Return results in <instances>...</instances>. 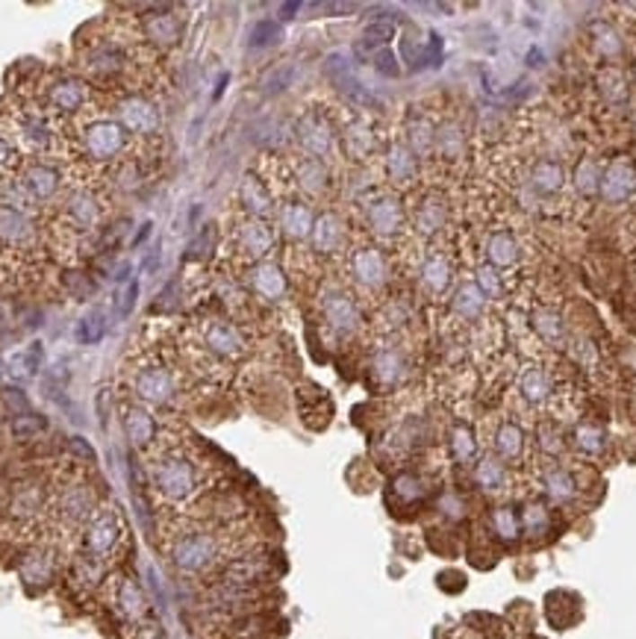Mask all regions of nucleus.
Here are the masks:
<instances>
[{"label":"nucleus","instance_id":"obj_42","mask_svg":"<svg viewBox=\"0 0 636 639\" xmlns=\"http://www.w3.org/2000/svg\"><path fill=\"white\" fill-rule=\"evenodd\" d=\"M39 359H41V345H30L27 351H21V354H15L13 359H9V375L18 377V380L36 375Z\"/></svg>","mask_w":636,"mask_h":639},{"label":"nucleus","instance_id":"obj_13","mask_svg":"<svg viewBox=\"0 0 636 639\" xmlns=\"http://www.w3.org/2000/svg\"><path fill=\"white\" fill-rule=\"evenodd\" d=\"M251 286L260 297H265V301H280L286 295V274L280 271V265L260 262V265H253V271H251Z\"/></svg>","mask_w":636,"mask_h":639},{"label":"nucleus","instance_id":"obj_19","mask_svg":"<svg viewBox=\"0 0 636 639\" xmlns=\"http://www.w3.org/2000/svg\"><path fill=\"white\" fill-rule=\"evenodd\" d=\"M451 274H454V269H451L448 257H442V253H433V257H428V260H424V265H421V286L430 295H442L451 286Z\"/></svg>","mask_w":636,"mask_h":639},{"label":"nucleus","instance_id":"obj_55","mask_svg":"<svg viewBox=\"0 0 636 639\" xmlns=\"http://www.w3.org/2000/svg\"><path fill=\"white\" fill-rule=\"evenodd\" d=\"M596 33L601 36L598 39V48L604 50V53H607V57H613V53H619V36L616 33H613V30L610 27H596Z\"/></svg>","mask_w":636,"mask_h":639},{"label":"nucleus","instance_id":"obj_9","mask_svg":"<svg viewBox=\"0 0 636 639\" xmlns=\"http://www.w3.org/2000/svg\"><path fill=\"white\" fill-rule=\"evenodd\" d=\"M119 115H121V124L127 127V130H130V133H142V136L156 133L159 124H163V119H159V110L151 101H145V98L124 101Z\"/></svg>","mask_w":636,"mask_h":639},{"label":"nucleus","instance_id":"obj_4","mask_svg":"<svg viewBox=\"0 0 636 639\" xmlns=\"http://www.w3.org/2000/svg\"><path fill=\"white\" fill-rule=\"evenodd\" d=\"M298 142L313 159H322L333 151V127L318 112H306L298 121Z\"/></svg>","mask_w":636,"mask_h":639},{"label":"nucleus","instance_id":"obj_39","mask_svg":"<svg viewBox=\"0 0 636 639\" xmlns=\"http://www.w3.org/2000/svg\"><path fill=\"white\" fill-rule=\"evenodd\" d=\"M534 330L545 339V342H560L563 333H566V324L554 310H536L534 313Z\"/></svg>","mask_w":636,"mask_h":639},{"label":"nucleus","instance_id":"obj_49","mask_svg":"<svg viewBox=\"0 0 636 639\" xmlns=\"http://www.w3.org/2000/svg\"><path fill=\"white\" fill-rule=\"evenodd\" d=\"M345 142L354 156H366L371 147H375V136L368 133L366 124H351V130L345 133Z\"/></svg>","mask_w":636,"mask_h":639},{"label":"nucleus","instance_id":"obj_36","mask_svg":"<svg viewBox=\"0 0 636 639\" xmlns=\"http://www.w3.org/2000/svg\"><path fill=\"white\" fill-rule=\"evenodd\" d=\"M298 186L306 195H322L327 189V168L322 165V159H304L298 165Z\"/></svg>","mask_w":636,"mask_h":639},{"label":"nucleus","instance_id":"obj_37","mask_svg":"<svg viewBox=\"0 0 636 639\" xmlns=\"http://www.w3.org/2000/svg\"><path fill=\"white\" fill-rule=\"evenodd\" d=\"M451 457L457 463H469L474 460V454H477V439H474V430L469 428V424H454L451 428Z\"/></svg>","mask_w":636,"mask_h":639},{"label":"nucleus","instance_id":"obj_26","mask_svg":"<svg viewBox=\"0 0 636 639\" xmlns=\"http://www.w3.org/2000/svg\"><path fill=\"white\" fill-rule=\"evenodd\" d=\"M239 198H242V204H245V209L251 212V216L265 218L271 212V195L265 191L262 180H257L253 174H248L245 180H242Z\"/></svg>","mask_w":636,"mask_h":639},{"label":"nucleus","instance_id":"obj_18","mask_svg":"<svg viewBox=\"0 0 636 639\" xmlns=\"http://www.w3.org/2000/svg\"><path fill=\"white\" fill-rule=\"evenodd\" d=\"M313 225L315 218L306 204H286L280 209V230L289 239H306L313 233Z\"/></svg>","mask_w":636,"mask_h":639},{"label":"nucleus","instance_id":"obj_6","mask_svg":"<svg viewBox=\"0 0 636 639\" xmlns=\"http://www.w3.org/2000/svg\"><path fill=\"white\" fill-rule=\"evenodd\" d=\"M351 274L359 286H366V289H380L389 274L386 257L377 248H359L351 257Z\"/></svg>","mask_w":636,"mask_h":639},{"label":"nucleus","instance_id":"obj_24","mask_svg":"<svg viewBox=\"0 0 636 639\" xmlns=\"http://www.w3.org/2000/svg\"><path fill=\"white\" fill-rule=\"evenodd\" d=\"M24 189H27L30 198L48 200V198L57 195L59 174L48 165H33V168H27V174H24Z\"/></svg>","mask_w":636,"mask_h":639},{"label":"nucleus","instance_id":"obj_2","mask_svg":"<svg viewBox=\"0 0 636 639\" xmlns=\"http://www.w3.org/2000/svg\"><path fill=\"white\" fill-rule=\"evenodd\" d=\"M172 554L180 572L195 574V572H204L209 563L218 557V542L209 534H192L180 539Z\"/></svg>","mask_w":636,"mask_h":639},{"label":"nucleus","instance_id":"obj_3","mask_svg":"<svg viewBox=\"0 0 636 639\" xmlns=\"http://www.w3.org/2000/svg\"><path fill=\"white\" fill-rule=\"evenodd\" d=\"M83 147L92 159H112L124 147V130L112 121H94L86 127Z\"/></svg>","mask_w":636,"mask_h":639},{"label":"nucleus","instance_id":"obj_59","mask_svg":"<svg viewBox=\"0 0 636 639\" xmlns=\"http://www.w3.org/2000/svg\"><path fill=\"white\" fill-rule=\"evenodd\" d=\"M6 163H13V147L0 138V165H6Z\"/></svg>","mask_w":636,"mask_h":639},{"label":"nucleus","instance_id":"obj_7","mask_svg":"<svg viewBox=\"0 0 636 639\" xmlns=\"http://www.w3.org/2000/svg\"><path fill=\"white\" fill-rule=\"evenodd\" d=\"M636 189V168L631 163H613L607 172L601 174V198L610 200V204H622L624 198H631Z\"/></svg>","mask_w":636,"mask_h":639},{"label":"nucleus","instance_id":"obj_25","mask_svg":"<svg viewBox=\"0 0 636 639\" xmlns=\"http://www.w3.org/2000/svg\"><path fill=\"white\" fill-rule=\"evenodd\" d=\"M474 484L483 489V493H501L507 486V468L498 460L495 454L481 457V463L474 468Z\"/></svg>","mask_w":636,"mask_h":639},{"label":"nucleus","instance_id":"obj_21","mask_svg":"<svg viewBox=\"0 0 636 639\" xmlns=\"http://www.w3.org/2000/svg\"><path fill=\"white\" fill-rule=\"evenodd\" d=\"M59 513L68 525H77V521H86L92 513V493L86 486H71L59 498Z\"/></svg>","mask_w":636,"mask_h":639},{"label":"nucleus","instance_id":"obj_23","mask_svg":"<svg viewBox=\"0 0 636 639\" xmlns=\"http://www.w3.org/2000/svg\"><path fill=\"white\" fill-rule=\"evenodd\" d=\"M445 218H448V209H445L442 204V198H424L419 209H416V216H412V221H416V230L421 233V236H433V233H439L445 227Z\"/></svg>","mask_w":636,"mask_h":639},{"label":"nucleus","instance_id":"obj_48","mask_svg":"<svg viewBox=\"0 0 636 639\" xmlns=\"http://www.w3.org/2000/svg\"><path fill=\"white\" fill-rule=\"evenodd\" d=\"M433 138H437V133L430 130L428 121H421V119H412V121H410V151H412V154L430 151Z\"/></svg>","mask_w":636,"mask_h":639},{"label":"nucleus","instance_id":"obj_45","mask_svg":"<svg viewBox=\"0 0 636 639\" xmlns=\"http://www.w3.org/2000/svg\"><path fill=\"white\" fill-rule=\"evenodd\" d=\"M575 186H578L580 195H587V198H592L601 189V172H598V165L592 163V159H583V163L578 165Z\"/></svg>","mask_w":636,"mask_h":639},{"label":"nucleus","instance_id":"obj_32","mask_svg":"<svg viewBox=\"0 0 636 639\" xmlns=\"http://www.w3.org/2000/svg\"><path fill=\"white\" fill-rule=\"evenodd\" d=\"M451 306H454V313L457 315H463V318H477L483 313V306H486V295L477 289V283H463L457 292H454V301H451Z\"/></svg>","mask_w":636,"mask_h":639},{"label":"nucleus","instance_id":"obj_30","mask_svg":"<svg viewBox=\"0 0 636 639\" xmlns=\"http://www.w3.org/2000/svg\"><path fill=\"white\" fill-rule=\"evenodd\" d=\"M124 428H127V436H130V442L136 445V448H145V445H151V439H154L156 422L151 419V413L133 407L130 413H127Z\"/></svg>","mask_w":636,"mask_h":639},{"label":"nucleus","instance_id":"obj_14","mask_svg":"<svg viewBox=\"0 0 636 639\" xmlns=\"http://www.w3.org/2000/svg\"><path fill=\"white\" fill-rule=\"evenodd\" d=\"M310 239H313V248H315L318 253H336L339 248H342V242H345L342 221H339L333 212H324V216L315 218Z\"/></svg>","mask_w":636,"mask_h":639},{"label":"nucleus","instance_id":"obj_53","mask_svg":"<svg viewBox=\"0 0 636 639\" xmlns=\"http://www.w3.org/2000/svg\"><path fill=\"white\" fill-rule=\"evenodd\" d=\"M437 142H439V151L445 156H457L460 147H463V136H460L457 127H442V130L437 133Z\"/></svg>","mask_w":636,"mask_h":639},{"label":"nucleus","instance_id":"obj_1","mask_svg":"<svg viewBox=\"0 0 636 639\" xmlns=\"http://www.w3.org/2000/svg\"><path fill=\"white\" fill-rule=\"evenodd\" d=\"M154 484L168 501H186L198 489V468L186 460V457H163L154 466Z\"/></svg>","mask_w":636,"mask_h":639},{"label":"nucleus","instance_id":"obj_34","mask_svg":"<svg viewBox=\"0 0 636 639\" xmlns=\"http://www.w3.org/2000/svg\"><path fill=\"white\" fill-rule=\"evenodd\" d=\"M530 180H534V186L539 191H560L566 183V172H563V165L554 163V159H539L534 165Z\"/></svg>","mask_w":636,"mask_h":639},{"label":"nucleus","instance_id":"obj_29","mask_svg":"<svg viewBox=\"0 0 636 639\" xmlns=\"http://www.w3.org/2000/svg\"><path fill=\"white\" fill-rule=\"evenodd\" d=\"M50 106L59 112H77L83 101H86V92H83L80 83L74 80H59L57 86H50Z\"/></svg>","mask_w":636,"mask_h":639},{"label":"nucleus","instance_id":"obj_57","mask_svg":"<svg viewBox=\"0 0 636 639\" xmlns=\"http://www.w3.org/2000/svg\"><path fill=\"white\" fill-rule=\"evenodd\" d=\"M13 430H15V436H30V433L41 430V422L33 419V415H21V419H15Z\"/></svg>","mask_w":636,"mask_h":639},{"label":"nucleus","instance_id":"obj_54","mask_svg":"<svg viewBox=\"0 0 636 639\" xmlns=\"http://www.w3.org/2000/svg\"><path fill=\"white\" fill-rule=\"evenodd\" d=\"M280 39V27L274 24V21H262V24L253 27V33H251V45L253 48H260V45H271V41H278Z\"/></svg>","mask_w":636,"mask_h":639},{"label":"nucleus","instance_id":"obj_58","mask_svg":"<svg viewBox=\"0 0 636 639\" xmlns=\"http://www.w3.org/2000/svg\"><path fill=\"white\" fill-rule=\"evenodd\" d=\"M442 510H445V513H448L451 519H460V516H463V501H460L457 495H445V498H442Z\"/></svg>","mask_w":636,"mask_h":639},{"label":"nucleus","instance_id":"obj_56","mask_svg":"<svg viewBox=\"0 0 636 639\" xmlns=\"http://www.w3.org/2000/svg\"><path fill=\"white\" fill-rule=\"evenodd\" d=\"M136 295H139V286H136V280H133V283H127L124 289L119 292V301H115V306H119V313H121V315H127V313L133 310Z\"/></svg>","mask_w":636,"mask_h":639},{"label":"nucleus","instance_id":"obj_33","mask_svg":"<svg viewBox=\"0 0 636 639\" xmlns=\"http://www.w3.org/2000/svg\"><path fill=\"white\" fill-rule=\"evenodd\" d=\"M554 392V383L543 368H527L522 375V395L527 404H545Z\"/></svg>","mask_w":636,"mask_h":639},{"label":"nucleus","instance_id":"obj_16","mask_svg":"<svg viewBox=\"0 0 636 639\" xmlns=\"http://www.w3.org/2000/svg\"><path fill=\"white\" fill-rule=\"evenodd\" d=\"M419 172V163H416V154L410 151V145H392L389 147V156H386V174L392 183L398 186H407L412 183V177Z\"/></svg>","mask_w":636,"mask_h":639},{"label":"nucleus","instance_id":"obj_51","mask_svg":"<svg viewBox=\"0 0 636 639\" xmlns=\"http://www.w3.org/2000/svg\"><path fill=\"white\" fill-rule=\"evenodd\" d=\"M536 436H539V448H543L545 454H551V457H557L560 451H563V433H560L554 424L551 422H545V424H539V430H536Z\"/></svg>","mask_w":636,"mask_h":639},{"label":"nucleus","instance_id":"obj_50","mask_svg":"<svg viewBox=\"0 0 636 639\" xmlns=\"http://www.w3.org/2000/svg\"><path fill=\"white\" fill-rule=\"evenodd\" d=\"M392 493H395L398 498H404L407 504H412L424 495V484H421V477H416V475H398L395 481H392Z\"/></svg>","mask_w":636,"mask_h":639},{"label":"nucleus","instance_id":"obj_12","mask_svg":"<svg viewBox=\"0 0 636 639\" xmlns=\"http://www.w3.org/2000/svg\"><path fill=\"white\" fill-rule=\"evenodd\" d=\"M404 375H407V363L395 348L377 351L375 363H371V380H375L377 386H384V389L398 386V383L404 380Z\"/></svg>","mask_w":636,"mask_h":639},{"label":"nucleus","instance_id":"obj_15","mask_svg":"<svg viewBox=\"0 0 636 639\" xmlns=\"http://www.w3.org/2000/svg\"><path fill=\"white\" fill-rule=\"evenodd\" d=\"M33 239V221L15 207L0 204V242L6 244H24Z\"/></svg>","mask_w":636,"mask_h":639},{"label":"nucleus","instance_id":"obj_20","mask_svg":"<svg viewBox=\"0 0 636 639\" xmlns=\"http://www.w3.org/2000/svg\"><path fill=\"white\" fill-rule=\"evenodd\" d=\"M543 489L554 504H569V501H575V495H578V481H575V475L566 472V468H548L543 477Z\"/></svg>","mask_w":636,"mask_h":639},{"label":"nucleus","instance_id":"obj_41","mask_svg":"<svg viewBox=\"0 0 636 639\" xmlns=\"http://www.w3.org/2000/svg\"><path fill=\"white\" fill-rule=\"evenodd\" d=\"M50 574H53V563L48 554H39V551L30 554L24 560V566H21V578L27 583H48Z\"/></svg>","mask_w":636,"mask_h":639},{"label":"nucleus","instance_id":"obj_47","mask_svg":"<svg viewBox=\"0 0 636 639\" xmlns=\"http://www.w3.org/2000/svg\"><path fill=\"white\" fill-rule=\"evenodd\" d=\"M103 330H106L103 315H101L98 310H94V313H89L86 318H80V324H77V339H80L83 345H94V342H101Z\"/></svg>","mask_w":636,"mask_h":639},{"label":"nucleus","instance_id":"obj_35","mask_svg":"<svg viewBox=\"0 0 636 639\" xmlns=\"http://www.w3.org/2000/svg\"><path fill=\"white\" fill-rule=\"evenodd\" d=\"M145 33H147V39L159 41V45H174L180 39V21H177V15H168V13L151 15L145 21Z\"/></svg>","mask_w":636,"mask_h":639},{"label":"nucleus","instance_id":"obj_46","mask_svg":"<svg viewBox=\"0 0 636 639\" xmlns=\"http://www.w3.org/2000/svg\"><path fill=\"white\" fill-rule=\"evenodd\" d=\"M548 525H551V516H548L545 504L534 501V504H527V507H525V513H522V528L527 530L530 537H543L545 530H548Z\"/></svg>","mask_w":636,"mask_h":639},{"label":"nucleus","instance_id":"obj_44","mask_svg":"<svg viewBox=\"0 0 636 639\" xmlns=\"http://www.w3.org/2000/svg\"><path fill=\"white\" fill-rule=\"evenodd\" d=\"M18 133H21V138H24V142H30V147H33V151H45L48 147V127H45V121L41 119H36V115H30V119H24L18 124Z\"/></svg>","mask_w":636,"mask_h":639},{"label":"nucleus","instance_id":"obj_38","mask_svg":"<svg viewBox=\"0 0 636 639\" xmlns=\"http://www.w3.org/2000/svg\"><path fill=\"white\" fill-rule=\"evenodd\" d=\"M604 445H607V439H604V430L598 428V424L583 422V424H578V428H575V448L580 454L598 457L604 451Z\"/></svg>","mask_w":636,"mask_h":639},{"label":"nucleus","instance_id":"obj_31","mask_svg":"<svg viewBox=\"0 0 636 639\" xmlns=\"http://www.w3.org/2000/svg\"><path fill=\"white\" fill-rule=\"evenodd\" d=\"M490 528L501 542H516L518 534H522V521H518L516 507H510V504L495 507L490 513Z\"/></svg>","mask_w":636,"mask_h":639},{"label":"nucleus","instance_id":"obj_52","mask_svg":"<svg viewBox=\"0 0 636 639\" xmlns=\"http://www.w3.org/2000/svg\"><path fill=\"white\" fill-rule=\"evenodd\" d=\"M477 289L483 295H501V274L492 265H481L477 269Z\"/></svg>","mask_w":636,"mask_h":639},{"label":"nucleus","instance_id":"obj_11","mask_svg":"<svg viewBox=\"0 0 636 639\" xmlns=\"http://www.w3.org/2000/svg\"><path fill=\"white\" fill-rule=\"evenodd\" d=\"M366 218H368V227L375 230L377 236H395V233L401 230V221H404L398 200H392V198L371 200L368 209H366Z\"/></svg>","mask_w":636,"mask_h":639},{"label":"nucleus","instance_id":"obj_10","mask_svg":"<svg viewBox=\"0 0 636 639\" xmlns=\"http://www.w3.org/2000/svg\"><path fill=\"white\" fill-rule=\"evenodd\" d=\"M136 392H139V398L151 404H165L174 395V380L165 368L147 366L139 371V377H136Z\"/></svg>","mask_w":636,"mask_h":639},{"label":"nucleus","instance_id":"obj_43","mask_svg":"<svg viewBox=\"0 0 636 639\" xmlns=\"http://www.w3.org/2000/svg\"><path fill=\"white\" fill-rule=\"evenodd\" d=\"M68 216L77 221L80 227H92L94 218H98V204L89 198V191H77L68 204Z\"/></svg>","mask_w":636,"mask_h":639},{"label":"nucleus","instance_id":"obj_17","mask_svg":"<svg viewBox=\"0 0 636 639\" xmlns=\"http://www.w3.org/2000/svg\"><path fill=\"white\" fill-rule=\"evenodd\" d=\"M525 454V430L513 422H504L495 430V457L501 463H516Z\"/></svg>","mask_w":636,"mask_h":639},{"label":"nucleus","instance_id":"obj_27","mask_svg":"<svg viewBox=\"0 0 636 639\" xmlns=\"http://www.w3.org/2000/svg\"><path fill=\"white\" fill-rule=\"evenodd\" d=\"M207 345L221 357H239L245 351V342H242L239 330L230 324H212L207 330Z\"/></svg>","mask_w":636,"mask_h":639},{"label":"nucleus","instance_id":"obj_28","mask_svg":"<svg viewBox=\"0 0 636 639\" xmlns=\"http://www.w3.org/2000/svg\"><path fill=\"white\" fill-rule=\"evenodd\" d=\"M486 260H490L492 269H510L518 260V244L510 233H495V236L486 242Z\"/></svg>","mask_w":636,"mask_h":639},{"label":"nucleus","instance_id":"obj_5","mask_svg":"<svg viewBox=\"0 0 636 639\" xmlns=\"http://www.w3.org/2000/svg\"><path fill=\"white\" fill-rule=\"evenodd\" d=\"M121 539V521L115 516V510H103L92 519V525L86 530V548L94 557H106Z\"/></svg>","mask_w":636,"mask_h":639},{"label":"nucleus","instance_id":"obj_8","mask_svg":"<svg viewBox=\"0 0 636 639\" xmlns=\"http://www.w3.org/2000/svg\"><path fill=\"white\" fill-rule=\"evenodd\" d=\"M322 310H324L327 324H331L336 333H354L359 327V310L345 292H327L322 301Z\"/></svg>","mask_w":636,"mask_h":639},{"label":"nucleus","instance_id":"obj_40","mask_svg":"<svg viewBox=\"0 0 636 639\" xmlns=\"http://www.w3.org/2000/svg\"><path fill=\"white\" fill-rule=\"evenodd\" d=\"M119 610L127 616V619H142L145 616V595L136 583L124 581L119 587Z\"/></svg>","mask_w":636,"mask_h":639},{"label":"nucleus","instance_id":"obj_22","mask_svg":"<svg viewBox=\"0 0 636 639\" xmlns=\"http://www.w3.org/2000/svg\"><path fill=\"white\" fill-rule=\"evenodd\" d=\"M239 244L248 257H265L274 244V233L265 221H248V225L239 230Z\"/></svg>","mask_w":636,"mask_h":639}]
</instances>
